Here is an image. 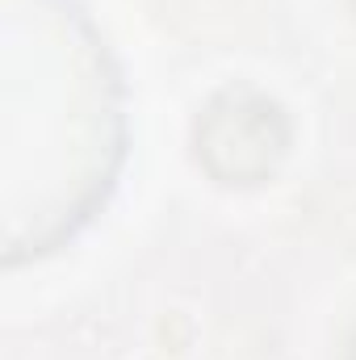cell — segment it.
<instances>
[{"instance_id": "cell-1", "label": "cell", "mask_w": 356, "mask_h": 360, "mask_svg": "<svg viewBox=\"0 0 356 360\" xmlns=\"http://www.w3.org/2000/svg\"><path fill=\"white\" fill-rule=\"evenodd\" d=\"M197 160L227 184H256L289 151L285 109L256 89H222L197 117Z\"/></svg>"}]
</instances>
